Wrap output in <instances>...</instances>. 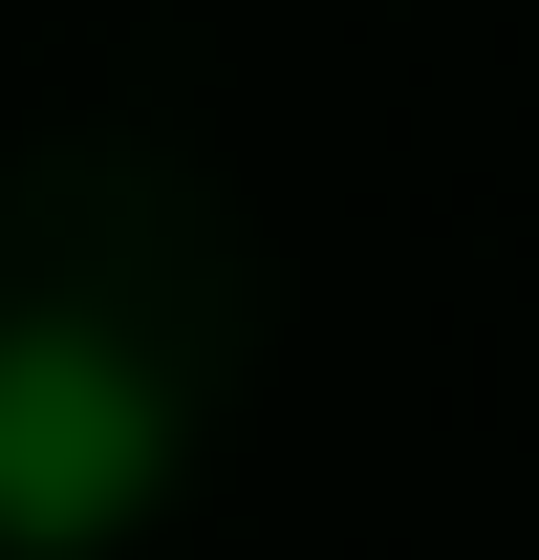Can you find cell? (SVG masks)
<instances>
[{
    "instance_id": "6da1fadb",
    "label": "cell",
    "mask_w": 539,
    "mask_h": 560,
    "mask_svg": "<svg viewBox=\"0 0 539 560\" xmlns=\"http://www.w3.org/2000/svg\"><path fill=\"white\" fill-rule=\"evenodd\" d=\"M151 475H173L151 366L87 346V324H22V346H0V539H22V560H87V539L151 517Z\"/></svg>"
}]
</instances>
